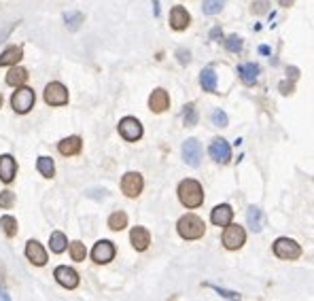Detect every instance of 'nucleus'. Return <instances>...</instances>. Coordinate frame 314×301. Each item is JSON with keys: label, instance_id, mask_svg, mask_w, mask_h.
Wrapping results in <instances>:
<instances>
[{"label": "nucleus", "instance_id": "f257e3e1", "mask_svg": "<svg viewBox=\"0 0 314 301\" xmlns=\"http://www.w3.org/2000/svg\"><path fill=\"white\" fill-rule=\"evenodd\" d=\"M178 199H180V204H183L185 208H198V206H202V202H204L202 185L198 183V180H193V178L183 180V183L178 185Z\"/></svg>", "mask_w": 314, "mask_h": 301}, {"label": "nucleus", "instance_id": "f03ea898", "mask_svg": "<svg viewBox=\"0 0 314 301\" xmlns=\"http://www.w3.org/2000/svg\"><path fill=\"white\" fill-rule=\"evenodd\" d=\"M176 229H178V236L183 240H198V238L204 236V231H206V225H204V221L200 219V216L185 214L183 219L178 221Z\"/></svg>", "mask_w": 314, "mask_h": 301}, {"label": "nucleus", "instance_id": "7ed1b4c3", "mask_svg": "<svg viewBox=\"0 0 314 301\" xmlns=\"http://www.w3.org/2000/svg\"><path fill=\"white\" fill-rule=\"evenodd\" d=\"M34 102H36L34 91L30 87H21V85L13 93V98H11V106H13L15 113H19V115H26L30 108L34 106Z\"/></svg>", "mask_w": 314, "mask_h": 301}, {"label": "nucleus", "instance_id": "20e7f679", "mask_svg": "<svg viewBox=\"0 0 314 301\" xmlns=\"http://www.w3.org/2000/svg\"><path fill=\"white\" fill-rule=\"evenodd\" d=\"M244 242H246V233H244L242 227L227 223L225 225V233H223V246L227 250H238V248L244 246Z\"/></svg>", "mask_w": 314, "mask_h": 301}, {"label": "nucleus", "instance_id": "39448f33", "mask_svg": "<svg viewBox=\"0 0 314 301\" xmlns=\"http://www.w3.org/2000/svg\"><path fill=\"white\" fill-rule=\"evenodd\" d=\"M274 255L278 259H285V261H293L301 255V248L295 240H289V238H278L274 242Z\"/></svg>", "mask_w": 314, "mask_h": 301}, {"label": "nucleus", "instance_id": "423d86ee", "mask_svg": "<svg viewBox=\"0 0 314 301\" xmlns=\"http://www.w3.org/2000/svg\"><path fill=\"white\" fill-rule=\"evenodd\" d=\"M119 134H121L128 142H136V140L142 138V125L134 117H123L121 121H119Z\"/></svg>", "mask_w": 314, "mask_h": 301}, {"label": "nucleus", "instance_id": "0eeeda50", "mask_svg": "<svg viewBox=\"0 0 314 301\" xmlns=\"http://www.w3.org/2000/svg\"><path fill=\"white\" fill-rule=\"evenodd\" d=\"M45 102L51 106H64L68 104V89L62 83H49L45 87Z\"/></svg>", "mask_w": 314, "mask_h": 301}, {"label": "nucleus", "instance_id": "6e6552de", "mask_svg": "<svg viewBox=\"0 0 314 301\" xmlns=\"http://www.w3.org/2000/svg\"><path fill=\"white\" fill-rule=\"evenodd\" d=\"M142 187H144V180L138 172H128L121 178V191L128 197H138L142 193Z\"/></svg>", "mask_w": 314, "mask_h": 301}, {"label": "nucleus", "instance_id": "1a4fd4ad", "mask_svg": "<svg viewBox=\"0 0 314 301\" xmlns=\"http://www.w3.org/2000/svg\"><path fill=\"white\" fill-rule=\"evenodd\" d=\"M183 159L187 161V165L191 168H198L200 165V159H202V147L196 138H189L185 140L183 144Z\"/></svg>", "mask_w": 314, "mask_h": 301}, {"label": "nucleus", "instance_id": "9d476101", "mask_svg": "<svg viewBox=\"0 0 314 301\" xmlns=\"http://www.w3.org/2000/svg\"><path fill=\"white\" fill-rule=\"evenodd\" d=\"M210 157L216 163H227L232 159V149H229V142L223 138H214L210 144Z\"/></svg>", "mask_w": 314, "mask_h": 301}, {"label": "nucleus", "instance_id": "9b49d317", "mask_svg": "<svg viewBox=\"0 0 314 301\" xmlns=\"http://www.w3.org/2000/svg\"><path fill=\"white\" fill-rule=\"evenodd\" d=\"M113 257H115V246H113V242H108V240H100L91 250V259L96 263H100V265L113 261Z\"/></svg>", "mask_w": 314, "mask_h": 301}, {"label": "nucleus", "instance_id": "f8f14e48", "mask_svg": "<svg viewBox=\"0 0 314 301\" xmlns=\"http://www.w3.org/2000/svg\"><path fill=\"white\" fill-rule=\"evenodd\" d=\"M55 280L62 284L64 288H77L79 286V274L72 270V267H68V265H59V267H55Z\"/></svg>", "mask_w": 314, "mask_h": 301}, {"label": "nucleus", "instance_id": "ddd939ff", "mask_svg": "<svg viewBox=\"0 0 314 301\" xmlns=\"http://www.w3.org/2000/svg\"><path fill=\"white\" fill-rule=\"evenodd\" d=\"M26 257H28L30 263H34V265H39V267L47 263V252L36 240H30V242L26 244Z\"/></svg>", "mask_w": 314, "mask_h": 301}, {"label": "nucleus", "instance_id": "4468645a", "mask_svg": "<svg viewBox=\"0 0 314 301\" xmlns=\"http://www.w3.org/2000/svg\"><path fill=\"white\" fill-rule=\"evenodd\" d=\"M17 174V161L11 155H0V180L11 183Z\"/></svg>", "mask_w": 314, "mask_h": 301}, {"label": "nucleus", "instance_id": "2eb2a0df", "mask_svg": "<svg viewBox=\"0 0 314 301\" xmlns=\"http://www.w3.org/2000/svg\"><path fill=\"white\" fill-rule=\"evenodd\" d=\"M232 216H234L232 206H229V204H219V206H214V210L210 214V221L216 227H225L227 223H232Z\"/></svg>", "mask_w": 314, "mask_h": 301}, {"label": "nucleus", "instance_id": "dca6fc26", "mask_svg": "<svg viewBox=\"0 0 314 301\" xmlns=\"http://www.w3.org/2000/svg\"><path fill=\"white\" fill-rule=\"evenodd\" d=\"M130 242L136 250H147L149 244H151L149 229H144V227H134V229L130 231Z\"/></svg>", "mask_w": 314, "mask_h": 301}, {"label": "nucleus", "instance_id": "f3484780", "mask_svg": "<svg viewBox=\"0 0 314 301\" xmlns=\"http://www.w3.org/2000/svg\"><path fill=\"white\" fill-rule=\"evenodd\" d=\"M149 106L153 113H164L168 106H170V95H168L166 89H155L149 98Z\"/></svg>", "mask_w": 314, "mask_h": 301}, {"label": "nucleus", "instance_id": "a211bd4d", "mask_svg": "<svg viewBox=\"0 0 314 301\" xmlns=\"http://www.w3.org/2000/svg\"><path fill=\"white\" fill-rule=\"evenodd\" d=\"M81 149H83V142H81L79 136H68V138H64L62 142L57 144V151L62 153V155H66V157L81 153Z\"/></svg>", "mask_w": 314, "mask_h": 301}, {"label": "nucleus", "instance_id": "6ab92c4d", "mask_svg": "<svg viewBox=\"0 0 314 301\" xmlns=\"http://www.w3.org/2000/svg\"><path fill=\"white\" fill-rule=\"evenodd\" d=\"M189 21H191V17H189V13L183 7H174L170 11V26L174 30H185L189 26Z\"/></svg>", "mask_w": 314, "mask_h": 301}, {"label": "nucleus", "instance_id": "aec40b11", "mask_svg": "<svg viewBox=\"0 0 314 301\" xmlns=\"http://www.w3.org/2000/svg\"><path fill=\"white\" fill-rule=\"evenodd\" d=\"M246 223H248V227H250L253 231L259 233L263 229V212H261V208L248 206V210H246Z\"/></svg>", "mask_w": 314, "mask_h": 301}, {"label": "nucleus", "instance_id": "412c9836", "mask_svg": "<svg viewBox=\"0 0 314 301\" xmlns=\"http://www.w3.org/2000/svg\"><path fill=\"white\" fill-rule=\"evenodd\" d=\"M238 75L240 79H242V83H246V85H253V83L257 81V75H259V66L257 64H240L238 66Z\"/></svg>", "mask_w": 314, "mask_h": 301}, {"label": "nucleus", "instance_id": "4be33fe9", "mask_svg": "<svg viewBox=\"0 0 314 301\" xmlns=\"http://www.w3.org/2000/svg\"><path fill=\"white\" fill-rule=\"evenodd\" d=\"M21 57H23L21 47H9V49H5L3 55H0V66H13V64L19 62Z\"/></svg>", "mask_w": 314, "mask_h": 301}, {"label": "nucleus", "instance_id": "5701e85b", "mask_svg": "<svg viewBox=\"0 0 314 301\" xmlns=\"http://www.w3.org/2000/svg\"><path fill=\"white\" fill-rule=\"evenodd\" d=\"M26 81H28V70H26V68L15 66L13 70H9V75H7V85L19 87V85H23Z\"/></svg>", "mask_w": 314, "mask_h": 301}, {"label": "nucleus", "instance_id": "b1692460", "mask_svg": "<svg viewBox=\"0 0 314 301\" xmlns=\"http://www.w3.org/2000/svg\"><path fill=\"white\" fill-rule=\"evenodd\" d=\"M200 85L204 87V91H216V75L212 68H204L200 72Z\"/></svg>", "mask_w": 314, "mask_h": 301}, {"label": "nucleus", "instance_id": "393cba45", "mask_svg": "<svg viewBox=\"0 0 314 301\" xmlns=\"http://www.w3.org/2000/svg\"><path fill=\"white\" fill-rule=\"evenodd\" d=\"M108 227H111L113 231H121L128 227V214L125 212H113L108 216Z\"/></svg>", "mask_w": 314, "mask_h": 301}, {"label": "nucleus", "instance_id": "a878e982", "mask_svg": "<svg viewBox=\"0 0 314 301\" xmlns=\"http://www.w3.org/2000/svg\"><path fill=\"white\" fill-rule=\"evenodd\" d=\"M49 246H51V250L53 252H64L66 250V246H68V240H66V236L62 233V231H53L51 233V238H49Z\"/></svg>", "mask_w": 314, "mask_h": 301}, {"label": "nucleus", "instance_id": "bb28decb", "mask_svg": "<svg viewBox=\"0 0 314 301\" xmlns=\"http://www.w3.org/2000/svg\"><path fill=\"white\" fill-rule=\"evenodd\" d=\"M0 227H3L5 236H9V238H13L17 233V221L13 219V216H9V214L0 216Z\"/></svg>", "mask_w": 314, "mask_h": 301}, {"label": "nucleus", "instance_id": "cd10ccee", "mask_svg": "<svg viewBox=\"0 0 314 301\" xmlns=\"http://www.w3.org/2000/svg\"><path fill=\"white\" fill-rule=\"evenodd\" d=\"M36 168H39V172L45 178H51L53 172H55V165H53V159L51 157H39V163H36Z\"/></svg>", "mask_w": 314, "mask_h": 301}, {"label": "nucleus", "instance_id": "c85d7f7f", "mask_svg": "<svg viewBox=\"0 0 314 301\" xmlns=\"http://www.w3.org/2000/svg\"><path fill=\"white\" fill-rule=\"evenodd\" d=\"M223 5H225V0H204L202 9L206 15H216V13H221Z\"/></svg>", "mask_w": 314, "mask_h": 301}, {"label": "nucleus", "instance_id": "c756f323", "mask_svg": "<svg viewBox=\"0 0 314 301\" xmlns=\"http://www.w3.org/2000/svg\"><path fill=\"white\" fill-rule=\"evenodd\" d=\"M87 255V250H85V244H81V242H72L70 244V257L72 261H83Z\"/></svg>", "mask_w": 314, "mask_h": 301}, {"label": "nucleus", "instance_id": "7c9ffc66", "mask_svg": "<svg viewBox=\"0 0 314 301\" xmlns=\"http://www.w3.org/2000/svg\"><path fill=\"white\" fill-rule=\"evenodd\" d=\"M64 21H66V26H68L70 30H79V26L83 23V15L77 13V11H72V13H66V15H64Z\"/></svg>", "mask_w": 314, "mask_h": 301}, {"label": "nucleus", "instance_id": "2f4dec72", "mask_svg": "<svg viewBox=\"0 0 314 301\" xmlns=\"http://www.w3.org/2000/svg\"><path fill=\"white\" fill-rule=\"evenodd\" d=\"M242 39H240L238 34H232L229 39L225 41V47H227V51H232V53H238V51H242Z\"/></svg>", "mask_w": 314, "mask_h": 301}, {"label": "nucleus", "instance_id": "473e14b6", "mask_svg": "<svg viewBox=\"0 0 314 301\" xmlns=\"http://www.w3.org/2000/svg\"><path fill=\"white\" fill-rule=\"evenodd\" d=\"M183 119H185V125H196L198 123V111L193 104H187L185 106V113H183Z\"/></svg>", "mask_w": 314, "mask_h": 301}, {"label": "nucleus", "instance_id": "72a5a7b5", "mask_svg": "<svg viewBox=\"0 0 314 301\" xmlns=\"http://www.w3.org/2000/svg\"><path fill=\"white\" fill-rule=\"evenodd\" d=\"M13 204H15V193H13V191H3V193H0V208L9 210V208H13Z\"/></svg>", "mask_w": 314, "mask_h": 301}, {"label": "nucleus", "instance_id": "f704fd0d", "mask_svg": "<svg viewBox=\"0 0 314 301\" xmlns=\"http://www.w3.org/2000/svg\"><path fill=\"white\" fill-rule=\"evenodd\" d=\"M212 123H214L216 127H227L229 119H227V115L221 111V108H216V111H212Z\"/></svg>", "mask_w": 314, "mask_h": 301}, {"label": "nucleus", "instance_id": "c9c22d12", "mask_svg": "<svg viewBox=\"0 0 314 301\" xmlns=\"http://www.w3.org/2000/svg\"><path fill=\"white\" fill-rule=\"evenodd\" d=\"M210 288H214L216 293H219L221 297H227V299H240V293H236V291H225V288H221V286H212V284H208Z\"/></svg>", "mask_w": 314, "mask_h": 301}, {"label": "nucleus", "instance_id": "e433bc0d", "mask_svg": "<svg viewBox=\"0 0 314 301\" xmlns=\"http://www.w3.org/2000/svg\"><path fill=\"white\" fill-rule=\"evenodd\" d=\"M176 57H178V64H183V66L191 62V53L185 51V49H178V51H176Z\"/></svg>", "mask_w": 314, "mask_h": 301}, {"label": "nucleus", "instance_id": "4c0bfd02", "mask_svg": "<svg viewBox=\"0 0 314 301\" xmlns=\"http://www.w3.org/2000/svg\"><path fill=\"white\" fill-rule=\"evenodd\" d=\"M265 11H268V0H257L253 5V13H265Z\"/></svg>", "mask_w": 314, "mask_h": 301}, {"label": "nucleus", "instance_id": "58836bf2", "mask_svg": "<svg viewBox=\"0 0 314 301\" xmlns=\"http://www.w3.org/2000/svg\"><path fill=\"white\" fill-rule=\"evenodd\" d=\"M219 39H223V30H221V26H214L210 30V41H219Z\"/></svg>", "mask_w": 314, "mask_h": 301}, {"label": "nucleus", "instance_id": "ea45409f", "mask_svg": "<svg viewBox=\"0 0 314 301\" xmlns=\"http://www.w3.org/2000/svg\"><path fill=\"white\" fill-rule=\"evenodd\" d=\"M13 28H15V23H11V26H9V28H7V30H5L3 34H0V43H3V41H5V36H7V34L11 32V30H13Z\"/></svg>", "mask_w": 314, "mask_h": 301}, {"label": "nucleus", "instance_id": "a19ab883", "mask_svg": "<svg viewBox=\"0 0 314 301\" xmlns=\"http://www.w3.org/2000/svg\"><path fill=\"white\" fill-rule=\"evenodd\" d=\"M293 0H280V7H291Z\"/></svg>", "mask_w": 314, "mask_h": 301}, {"label": "nucleus", "instance_id": "79ce46f5", "mask_svg": "<svg viewBox=\"0 0 314 301\" xmlns=\"http://www.w3.org/2000/svg\"><path fill=\"white\" fill-rule=\"evenodd\" d=\"M289 72H291V79H297V68H291Z\"/></svg>", "mask_w": 314, "mask_h": 301}, {"label": "nucleus", "instance_id": "37998d69", "mask_svg": "<svg viewBox=\"0 0 314 301\" xmlns=\"http://www.w3.org/2000/svg\"><path fill=\"white\" fill-rule=\"evenodd\" d=\"M0 108H3V95H0Z\"/></svg>", "mask_w": 314, "mask_h": 301}]
</instances>
